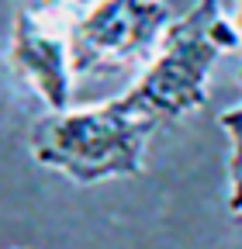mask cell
I'll use <instances>...</instances> for the list:
<instances>
[{"label": "cell", "mask_w": 242, "mask_h": 249, "mask_svg": "<svg viewBox=\"0 0 242 249\" xmlns=\"http://www.w3.org/2000/svg\"><path fill=\"white\" fill-rule=\"evenodd\" d=\"M153 132L156 121L135 111L121 93L101 104L49 111L32 124L28 152L38 166L90 187L138 177Z\"/></svg>", "instance_id": "6da1fadb"}, {"label": "cell", "mask_w": 242, "mask_h": 249, "mask_svg": "<svg viewBox=\"0 0 242 249\" xmlns=\"http://www.w3.org/2000/svg\"><path fill=\"white\" fill-rule=\"evenodd\" d=\"M228 18H232V28H235V52L242 55V0H232Z\"/></svg>", "instance_id": "52a82bcc"}, {"label": "cell", "mask_w": 242, "mask_h": 249, "mask_svg": "<svg viewBox=\"0 0 242 249\" xmlns=\"http://www.w3.org/2000/svg\"><path fill=\"white\" fill-rule=\"evenodd\" d=\"M94 0H28V7H42V11H55V14H66V18H80Z\"/></svg>", "instance_id": "8992f818"}, {"label": "cell", "mask_w": 242, "mask_h": 249, "mask_svg": "<svg viewBox=\"0 0 242 249\" xmlns=\"http://www.w3.org/2000/svg\"><path fill=\"white\" fill-rule=\"evenodd\" d=\"M225 52H235V28L225 0H194L166 24L153 55L125 90V101L156 124L187 118L207 104L211 73Z\"/></svg>", "instance_id": "7a4b0ae2"}, {"label": "cell", "mask_w": 242, "mask_h": 249, "mask_svg": "<svg viewBox=\"0 0 242 249\" xmlns=\"http://www.w3.org/2000/svg\"><path fill=\"white\" fill-rule=\"evenodd\" d=\"M170 21L166 0H94L73 21L76 70L142 66Z\"/></svg>", "instance_id": "3957f363"}, {"label": "cell", "mask_w": 242, "mask_h": 249, "mask_svg": "<svg viewBox=\"0 0 242 249\" xmlns=\"http://www.w3.org/2000/svg\"><path fill=\"white\" fill-rule=\"evenodd\" d=\"M7 66L28 87V93L45 104V111H66L76 73L73 18L24 7L11 28Z\"/></svg>", "instance_id": "277c9868"}, {"label": "cell", "mask_w": 242, "mask_h": 249, "mask_svg": "<svg viewBox=\"0 0 242 249\" xmlns=\"http://www.w3.org/2000/svg\"><path fill=\"white\" fill-rule=\"evenodd\" d=\"M218 128L228 142V187H225V208L228 214L242 218V101L218 114Z\"/></svg>", "instance_id": "5b68a950"}]
</instances>
